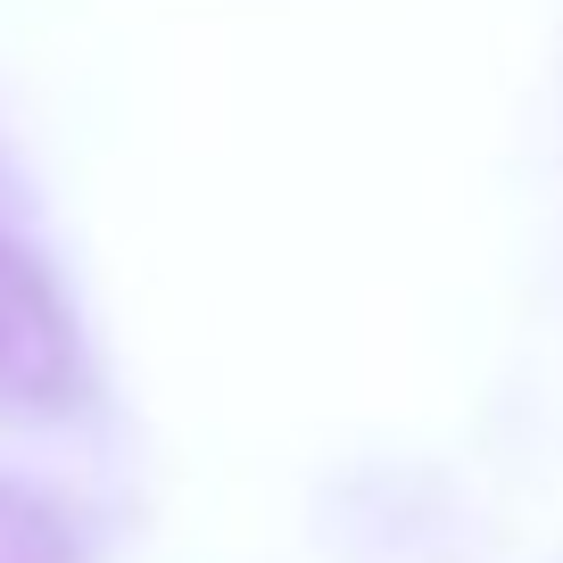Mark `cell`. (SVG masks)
<instances>
[{
  "instance_id": "obj_2",
  "label": "cell",
  "mask_w": 563,
  "mask_h": 563,
  "mask_svg": "<svg viewBox=\"0 0 563 563\" xmlns=\"http://www.w3.org/2000/svg\"><path fill=\"white\" fill-rule=\"evenodd\" d=\"M0 563H91V547L58 497L0 473Z\"/></svg>"
},
{
  "instance_id": "obj_1",
  "label": "cell",
  "mask_w": 563,
  "mask_h": 563,
  "mask_svg": "<svg viewBox=\"0 0 563 563\" xmlns=\"http://www.w3.org/2000/svg\"><path fill=\"white\" fill-rule=\"evenodd\" d=\"M84 398H91V349L67 290L18 232H0V415L58 422Z\"/></svg>"
}]
</instances>
